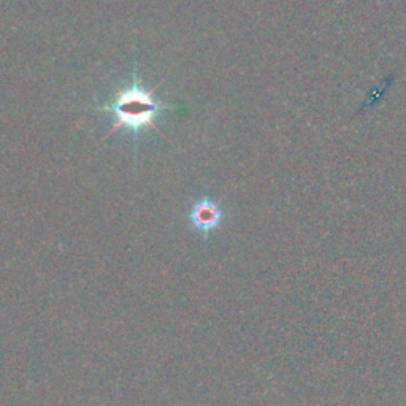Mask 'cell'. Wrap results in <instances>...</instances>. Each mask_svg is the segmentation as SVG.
<instances>
[{
	"mask_svg": "<svg viewBox=\"0 0 406 406\" xmlns=\"http://www.w3.org/2000/svg\"><path fill=\"white\" fill-rule=\"evenodd\" d=\"M173 107L165 105L156 100L151 91H146L145 87L140 84L137 72H134V81L132 84L126 89H122L116 94V97L111 100L110 103L103 105V111H110L116 116V124L110 130V135L120 130L121 127H127L132 132L139 134L141 129L153 127L154 126V118L158 116L160 111L172 110Z\"/></svg>",
	"mask_w": 406,
	"mask_h": 406,
	"instance_id": "6da1fadb",
	"label": "cell"
},
{
	"mask_svg": "<svg viewBox=\"0 0 406 406\" xmlns=\"http://www.w3.org/2000/svg\"><path fill=\"white\" fill-rule=\"evenodd\" d=\"M222 220L224 213L221 211V207L215 202V200H211L208 197L197 200V202L194 203L189 215L192 227L196 229L203 239H208V235L211 232H215V230L221 226Z\"/></svg>",
	"mask_w": 406,
	"mask_h": 406,
	"instance_id": "7a4b0ae2",
	"label": "cell"
}]
</instances>
